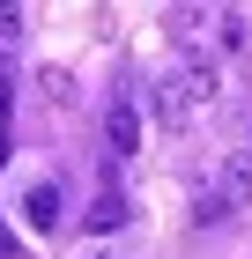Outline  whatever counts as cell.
Masks as SVG:
<instances>
[{
  "label": "cell",
  "mask_w": 252,
  "mask_h": 259,
  "mask_svg": "<svg viewBox=\"0 0 252 259\" xmlns=\"http://www.w3.org/2000/svg\"><path fill=\"white\" fill-rule=\"evenodd\" d=\"M126 215H134L126 193H97V200H89V230H126Z\"/></svg>",
  "instance_id": "cell-6"
},
{
  "label": "cell",
  "mask_w": 252,
  "mask_h": 259,
  "mask_svg": "<svg viewBox=\"0 0 252 259\" xmlns=\"http://www.w3.org/2000/svg\"><path fill=\"white\" fill-rule=\"evenodd\" d=\"M149 111L163 126H171V134H193V119H200V104H193V89H186V81L178 74H163V81H149Z\"/></svg>",
  "instance_id": "cell-2"
},
{
  "label": "cell",
  "mask_w": 252,
  "mask_h": 259,
  "mask_svg": "<svg viewBox=\"0 0 252 259\" xmlns=\"http://www.w3.org/2000/svg\"><path fill=\"white\" fill-rule=\"evenodd\" d=\"M178 81L193 89V104H200V111H208V104L223 97V67H215L208 52H200V45H186V67H178Z\"/></svg>",
  "instance_id": "cell-3"
},
{
  "label": "cell",
  "mask_w": 252,
  "mask_h": 259,
  "mask_svg": "<svg viewBox=\"0 0 252 259\" xmlns=\"http://www.w3.org/2000/svg\"><path fill=\"white\" fill-rule=\"evenodd\" d=\"M215 45H223V52H237V45H252V22L237 15V8H223V15H215Z\"/></svg>",
  "instance_id": "cell-8"
},
{
  "label": "cell",
  "mask_w": 252,
  "mask_h": 259,
  "mask_svg": "<svg viewBox=\"0 0 252 259\" xmlns=\"http://www.w3.org/2000/svg\"><path fill=\"white\" fill-rule=\"evenodd\" d=\"M104 141H112V156H134L141 148V111L134 104H112L104 111Z\"/></svg>",
  "instance_id": "cell-4"
},
{
  "label": "cell",
  "mask_w": 252,
  "mask_h": 259,
  "mask_svg": "<svg viewBox=\"0 0 252 259\" xmlns=\"http://www.w3.org/2000/svg\"><path fill=\"white\" fill-rule=\"evenodd\" d=\"M59 207H67V200H59V185H52V178H38L30 193H22V215H30V230H59Z\"/></svg>",
  "instance_id": "cell-5"
},
{
  "label": "cell",
  "mask_w": 252,
  "mask_h": 259,
  "mask_svg": "<svg viewBox=\"0 0 252 259\" xmlns=\"http://www.w3.org/2000/svg\"><path fill=\"white\" fill-rule=\"evenodd\" d=\"M38 97L52 104V111H67V104H75V74H67V67H38Z\"/></svg>",
  "instance_id": "cell-7"
},
{
  "label": "cell",
  "mask_w": 252,
  "mask_h": 259,
  "mask_svg": "<svg viewBox=\"0 0 252 259\" xmlns=\"http://www.w3.org/2000/svg\"><path fill=\"white\" fill-rule=\"evenodd\" d=\"M200 193H208L215 207H223V215H237V207H252V156H245V148H230V156L215 163V178L200 185Z\"/></svg>",
  "instance_id": "cell-1"
},
{
  "label": "cell",
  "mask_w": 252,
  "mask_h": 259,
  "mask_svg": "<svg viewBox=\"0 0 252 259\" xmlns=\"http://www.w3.org/2000/svg\"><path fill=\"white\" fill-rule=\"evenodd\" d=\"M8 97H15V67L0 60V126H8Z\"/></svg>",
  "instance_id": "cell-9"
}]
</instances>
